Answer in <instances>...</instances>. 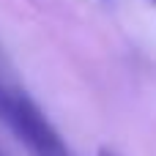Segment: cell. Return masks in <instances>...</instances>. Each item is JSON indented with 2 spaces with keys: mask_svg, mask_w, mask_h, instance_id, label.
Listing matches in <instances>:
<instances>
[{
  "mask_svg": "<svg viewBox=\"0 0 156 156\" xmlns=\"http://www.w3.org/2000/svg\"><path fill=\"white\" fill-rule=\"evenodd\" d=\"M0 123L16 137L30 156H74L58 129L47 121V115L36 107V101L0 80Z\"/></svg>",
  "mask_w": 156,
  "mask_h": 156,
  "instance_id": "cell-1",
  "label": "cell"
},
{
  "mask_svg": "<svg viewBox=\"0 0 156 156\" xmlns=\"http://www.w3.org/2000/svg\"><path fill=\"white\" fill-rule=\"evenodd\" d=\"M99 156H115V154H112V151H107V148H101V151H99Z\"/></svg>",
  "mask_w": 156,
  "mask_h": 156,
  "instance_id": "cell-2",
  "label": "cell"
},
{
  "mask_svg": "<svg viewBox=\"0 0 156 156\" xmlns=\"http://www.w3.org/2000/svg\"><path fill=\"white\" fill-rule=\"evenodd\" d=\"M148 3H154V5H156V0H148Z\"/></svg>",
  "mask_w": 156,
  "mask_h": 156,
  "instance_id": "cell-3",
  "label": "cell"
}]
</instances>
